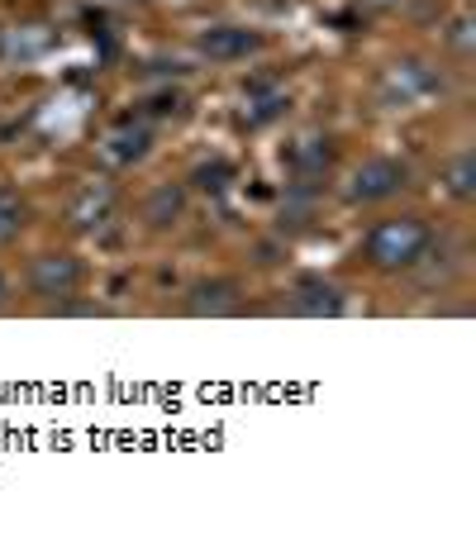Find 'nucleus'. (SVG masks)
Segmentation results:
<instances>
[{"label": "nucleus", "mask_w": 476, "mask_h": 557, "mask_svg": "<svg viewBox=\"0 0 476 557\" xmlns=\"http://www.w3.org/2000/svg\"><path fill=\"white\" fill-rule=\"evenodd\" d=\"M429 248V230L419 220H386L372 230L367 238V258L386 272H400V268H415Z\"/></svg>", "instance_id": "1"}, {"label": "nucleus", "mask_w": 476, "mask_h": 557, "mask_svg": "<svg viewBox=\"0 0 476 557\" xmlns=\"http://www.w3.org/2000/svg\"><path fill=\"white\" fill-rule=\"evenodd\" d=\"M29 286L48 300L72 296V290L82 286V262L72 258V252H43V258H34V268H29Z\"/></svg>", "instance_id": "2"}, {"label": "nucleus", "mask_w": 476, "mask_h": 557, "mask_svg": "<svg viewBox=\"0 0 476 557\" xmlns=\"http://www.w3.org/2000/svg\"><path fill=\"white\" fill-rule=\"evenodd\" d=\"M400 186H405V168H400L396 158H372V162H362V168L353 172L348 196L353 200H386V196H396Z\"/></svg>", "instance_id": "3"}, {"label": "nucleus", "mask_w": 476, "mask_h": 557, "mask_svg": "<svg viewBox=\"0 0 476 557\" xmlns=\"http://www.w3.org/2000/svg\"><path fill=\"white\" fill-rule=\"evenodd\" d=\"M262 48V39L253 29H234V24H220V29H205L200 34V53L210 62H243Z\"/></svg>", "instance_id": "4"}, {"label": "nucleus", "mask_w": 476, "mask_h": 557, "mask_svg": "<svg viewBox=\"0 0 476 557\" xmlns=\"http://www.w3.org/2000/svg\"><path fill=\"white\" fill-rule=\"evenodd\" d=\"M238 306V286L234 282H205L191 290V300H186V310L191 314H229Z\"/></svg>", "instance_id": "5"}, {"label": "nucleus", "mask_w": 476, "mask_h": 557, "mask_svg": "<svg viewBox=\"0 0 476 557\" xmlns=\"http://www.w3.org/2000/svg\"><path fill=\"white\" fill-rule=\"evenodd\" d=\"M338 306H343V296H338V286H329V282H300L296 300H291L296 314H338Z\"/></svg>", "instance_id": "6"}, {"label": "nucleus", "mask_w": 476, "mask_h": 557, "mask_svg": "<svg viewBox=\"0 0 476 557\" xmlns=\"http://www.w3.org/2000/svg\"><path fill=\"white\" fill-rule=\"evenodd\" d=\"M181 210H186V191H181V186H158V191L148 196V206H143V220L153 224V230H167V224L181 220Z\"/></svg>", "instance_id": "7"}, {"label": "nucleus", "mask_w": 476, "mask_h": 557, "mask_svg": "<svg viewBox=\"0 0 476 557\" xmlns=\"http://www.w3.org/2000/svg\"><path fill=\"white\" fill-rule=\"evenodd\" d=\"M110 210H115V196H110L105 186H91V191H86V196L77 200V210H72V220H77L82 230H96V224L105 220Z\"/></svg>", "instance_id": "8"}, {"label": "nucleus", "mask_w": 476, "mask_h": 557, "mask_svg": "<svg viewBox=\"0 0 476 557\" xmlns=\"http://www.w3.org/2000/svg\"><path fill=\"white\" fill-rule=\"evenodd\" d=\"M105 153L115 162H139L148 153V129H115L105 144Z\"/></svg>", "instance_id": "9"}, {"label": "nucleus", "mask_w": 476, "mask_h": 557, "mask_svg": "<svg viewBox=\"0 0 476 557\" xmlns=\"http://www.w3.org/2000/svg\"><path fill=\"white\" fill-rule=\"evenodd\" d=\"M24 230V206L15 191H0V244H10Z\"/></svg>", "instance_id": "10"}, {"label": "nucleus", "mask_w": 476, "mask_h": 557, "mask_svg": "<svg viewBox=\"0 0 476 557\" xmlns=\"http://www.w3.org/2000/svg\"><path fill=\"white\" fill-rule=\"evenodd\" d=\"M296 162H300V168H310V172H315V168H329V148H324L320 138H310V144L296 153Z\"/></svg>", "instance_id": "11"}, {"label": "nucleus", "mask_w": 476, "mask_h": 557, "mask_svg": "<svg viewBox=\"0 0 476 557\" xmlns=\"http://www.w3.org/2000/svg\"><path fill=\"white\" fill-rule=\"evenodd\" d=\"M453 191L458 196H472V158H458L453 162Z\"/></svg>", "instance_id": "12"}, {"label": "nucleus", "mask_w": 476, "mask_h": 557, "mask_svg": "<svg viewBox=\"0 0 476 557\" xmlns=\"http://www.w3.org/2000/svg\"><path fill=\"white\" fill-rule=\"evenodd\" d=\"M181 110V96H158L153 100V115H177Z\"/></svg>", "instance_id": "13"}, {"label": "nucleus", "mask_w": 476, "mask_h": 557, "mask_svg": "<svg viewBox=\"0 0 476 557\" xmlns=\"http://www.w3.org/2000/svg\"><path fill=\"white\" fill-rule=\"evenodd\" d=\"M0 300H5V276H0Z\"/></svg>", "instance_id": "14"}]
</instances>
